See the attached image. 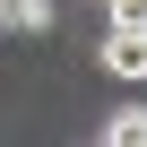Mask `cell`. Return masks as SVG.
<instances>
[{
	"instance_id": "obj_4",
	"label": "cell",
	"mask_w": 147,
	"mask_h": 147,
	"mask_svg": "<svg viewBox=\"0 0 147 147\" xmlns=\"http://www.w3.org/2000/svg\"><path fill=\"white\" fill-rule=\"evenodd\" d=\"M95 9H113V0H95Z\"/></svg>"
},
{
	"instance_id": "obj_2",
	"label": "cell",
	"mask_w": 147,
	"mask_h": 147,
	"mask_svg": "<svg viewBox=\"0 0 147 147\" xmlns=\"http://www.w3.org/2000/svg\"><path fill=\"white\" fill-rule=\"evenodd\" d=\"M52 26V0H0V35H43Z\"/></svg>"
},
{
	"instance_id": "obj_1",
	"label": "cell",
	"mask_w": 147,
	"mask_h": 147,
	"mask_svg": "<svg viewBox=\"0 0 147 147\" xmlns=\"http://www.w3.org/2000/svg\"><path fill=\"white\" fill-rule=\"evenodd\" d=\"M113 78H147V35H130V26H104V52H95Z\"/></svg>"
},
{
	"instance_id": "obj_3",
	"label": "cell",
	"mask_w": 147,
	"mask_h": 147,
	"mask_svg": "<svg viewBox=\"0 0 147 147\" xmlns=\"http://www.w3.org/2000/svg\"><path fill=\"white\" fill-rule=\"evenodd\" d=\"M95 138H104V147H147V104H121Z\"/></svg>"
}]
</instances>
